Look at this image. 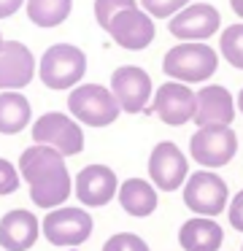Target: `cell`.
Instances as JSON below:
<instances>
[{
  "mask_svg": "<svg viewBox=\"0 0 243 251\" xmlns=\"http://www.w3.org/2000/svg\"><path fill=\"white\" fill-rule=\"evenodd\" d=\"M27 19L35 27H59L73 14V0H27Z\"/></svg>",
  "mask_w": 243,
  "mask_h": 251,
  "instance_id": "cell-21",
  "label": "cell"
},
{
  "mask_svg": "<svg viewBox=\"0 0 243 251\" xmlns=\"http://www.w3.org/2000/svg\"><path fill=\"white\" fill-rule=\"evenodd\" d=\"M189 178V159L173 141H160L149 154V181L160 192H176Z\"/></svg>",
  "mask_w": 243,
  "mask_h": 251,
  "instance_id": "cell-11",
  "label": "cell"
},
{
  "mask_svg": "<svg viewBox=\"0 0 243 251\" xmlns=\"http://www.w3.org/2000/svg\"><path fill=\"white\" fill-rule=\"evenodd\" d=\"M111 92L119 100L122 114H143L154 98V84L143 68L122 65L111 73Z\"/></svg>",
  "mask_w": 243,
  "mask_h": 251,
  "instance_id": "cell-9",
  "label": "cell"
},
{
  "mask_svg": "<svg viewBox=\"0 0 243 251\" xmlns=\"http://www.w3.org/2000/svg\"><path fill=\"white\" fill-rule=\"evenodd\" d=\"M235 103H238V111H241V114H243V89H241V92H238Z\"/></svg>",
  "mask_w": 243,
  "mask_h": 251,
  "instance_id": "cell-30",
  "label": "cell"
},
{
  "mask_svg": "<svg viewBox=\"0 0 243 251\" xmlns=\"http://www.w3.org/2000/svg\"><path fill=\"white\" fill-rule=\"evenodd\" d=\"M38 76V60L22 41H5L0 49V92H22Z\"/></svg>",
  "mask_w": 243,
  "mask_h": 251,
  "instance_id": "cell-15",
  "label": "cell"
},
{
  "mask_svg": "<svg viewBox=\"0 0 243 251\" xmlns=\"http://www.w3.org/2000/svg\"><path fill=\"white\" fill-rule=\"evenodd\" d=\"M73 195L86 208H103L119 195V178L113 168L100 162H92L81 168L73 178Z\"/></svg>",
  "mask_w": 243,
  "mask_h": 251,
  "instance_id": "cell-14",
  "label": "cell"
},
{
  "mask_svg": "<svg viewBox=\"0 0 243 251\" xmlns=\"http://www.w3.org/2000/svg\"><path fill=\"white\" fill-rule=\"evenodd\" d=\"M25 6H27V0H0V19L14 17V14L22 11Z\"/></svg>",
  "mask_w": 243,
  "mask_h": 251,
  "instance_id": "cell-28",
  "label": "cell"
},
{
  "mask_svg": "<svg viewBox=\"0 0 243 251\" xmlns=\"http://www.w3.org/2000/svg\"><path fill=\"white\" fill-rule=\"evenodd\" d=\"M178 243L184 251H219L224 243V229L211 216H192L178 229Z\"/></svg>",
  "mask_w": 243,
  "mask_h": 251,
  "instance_id": "cell-18",
  "label": "cell"
},
{
  "mask_svg": "<svg viewBox=\"0 0 243 251\" xmlns=\"http://www.w3.org/2000/svg\"><path fill=\"white\" fill-rule=\"evenodd\" d=\"M184 205L194 213V216H219L230 205V186L214 170H197L189 173L187 184L181 186Z\"/></svg>",
  "mask_w": 243,
  "mask_h": 251,
  "instance_id": "cell-8",
  "label": "cell"
},
{
  "mask_svg": "<svg viewBox=\"0 0 243 251\" xmlns=\"http://www.w3.org/2000/svg\"><path fill=\"white\" fill-rule=\"evenodd\" d=\"M108 35L113 38V44L122 46L127 51H143L154 44V35H157V25L149 14L143 11L140 6L133 8H124L119 11L116 17L111 19L106 30Z\"/></svg>",
  "mask_w": 243,
  "mask_h": 251,
  "instance_id": "cell-13",
  "label": "cell"
},
{
  "mask_svg": "<svg viewBox=\"0 0 243 251\" xmlns=\"http://www.w3.org/2000/svg\"><path fill=\"white\" fill-rule=\"evenodd\" d=\"M238 114V103L232 92L221 84H205L197 92V111H194V125H232Z\"/></svg>",
  "mask_w": 243,
  "mask_h": 251,
  "instance_id": "cell-17",
  "label": "cell"
},
{
  "mask_svg": "<svg viewBox=\"0 0 243 251\" xmlns=\"http://www.w3.org/2000/svg\"><path fill=\"white\" fill-rule=\"evenodd\" d=\"M151 111L157 119H162L167 127H181L187 122H194V111H197V92L189 84L181 81H165L157 87L154 98H151Z\"/></svg>",
  "mask_w": 243,
  "mask_h": 251,
  "instance_id": "cell-10",
  "label": "cell"
},
{
  "mask_svg": "<svg viewBox=\"0 0 243 251\" xmlns=\"http://www.w3.org/2000/svg\"><path fill=\"white\" fill-rule=\"evenodd\" d=\"M32 122V105L22 92H0V135H16Z\"/></svg>",
  "mask_w": 243,
  "mask_h": 251,
  "instance_id": "cell-20",
  "label": "cell"
},
{
  "mask_svg": "<svg viewBox=\"0 0 243 251\" xmlns=\"http://www.w3.org/2000/svg\"><path fill=\"white\" fill-rule=\"evenodd\" d=\"M133 6H138L135 0H95V19H97V25H100L103 30H108L111 19L116 17L119 11L133 8Z\"/></svg>",
  "mask_w": 243,
  "mask_h": 251,
  "instance_id": "cell-25",
  "label": "cell"
},
{
  "mask_svg": "<svg viewBox=\"0 0 243 251\" xmlns=\"http://www.w3.org/2000/svg\"><path fill=\"white\" fill-rule=\"evenodd\" d=\"M41 222L27 208H14V211L0 216V249L5 251H30L41 238Z\"/></svg>",
  "mask_w": 243,
  "mask_h": 251,
  "instance_id": "cell-16",
  "label": "cell"
},
{
  "mask_svg": "<svg viewBox=\"0 0 243 251\" xmlns=\"http://www.w3.org/2000/svg\"><path fill=\"white\" fill-rule=\"evenodd\" d=\"M19 173L22 181H27L32 205L54 211L65 205L73 192V178H70L68 162L59 151L41 143H32L19 154Z\"/></svg>",
  "mask_w": 243,
  "mask_h": 251,
  "instance_id": "cell-1",
  "label": "cell"
},
{
  "mask_svg": "<svg viewBox=\"0 0 243 251\" xmlns=\"http://www.w3.org/2000/svg\"><path fill=\"white\" fill-rule=\"evenodd\" d=\"M167 30L178 41H200V44H205L221 30V14L211 3H189L173 19H167Z\"/></svg>",
  "mask_w": 243,
  "mask_h": 251,
  "instance_id": "cell-12",
  "label": "cell"
},
{
  "mask_svg": "<svg viewBox=\"0 0 243 251\" xmlns=\"http://www.w3.org/2000/svg\"><path fill=\"white\" fill-rule=\"evenodd\" d=\"M92 213L86 208L79 205H59L54 211H49L41 222V232L57 249H76V246H84L92 238Z\"/></svg>",
  "mask_w": 243,
  "mask_h": 251,
  "instance_id": "cell-5",
  "label": "cell"
},
{
  "mask_svg": "<svg viewBox=\"0 0 243 251\" xmlns=\"http://www.w3.org/2000/svg\"><path fill=\"white\" fill-rule=\"evenodd\" d=\"M227 219H230V224L238 232H243V189L230 200V205H227Z\"/></svg>",
  "mask_w": 243,
  "mask_h": 251,
  "instance_id": "cell-27",
  "label": "cell"
},
{
  "mask_svg": "<svg viewBox=\"0 0 243 251\" xmlns=\"http://www.w3.org/2000/svg\"><path fill=\"white\" fill-rule=\"evenodd\" d=\"M19 184H22L19 168H16V165H11L8 159L0 157V197L14 195V192L19 189Z\"/></svg>",
  "mask_w": 243,
  "mask_h": 251,
  "instance_id": "cell-26",
  "label": "cell"
},
{
  "mask_svg": "<svg viewBox=\"0 0 243 251\" xmlns=\"http://www.w3.org/2000/svg\"><path fill=\"white\" fill-rule=\"evenodd\" d=\"M86 76V54L73 44H52L38 60V78L43 87L62 92L73 89Z\"/></svg>",
  "mask_w": 243,
  "mask_h": 251,
  "instance_id": "cell-3",
  "label": "cell"
},
{
  "mask_svg": "<svg viewBox=\"0 0 243 251\" xmlns=\"http://www.w3.org/2000/svg\"><path fill=\"white\" fill-rule=\"evenodd\" d=\"M241 251H243V246H241Z\"/></svg>",
  "mask_w": 243,
  "mask_h": 251,
  "instance_id": "cell-32",
  "label": "cell"
},
{
  "mask_svg": "<svg viewBox=\"0 0 243 251\" xmlns=\"http://www.w3.org/2000/svg\"><path fill=\"white\" fill-rule=\"evenodd\" d=\"M230 8L235 11L238 19H243V0H230Z\"/></svg>",
  "mask_w": 243,
  "mask_h": 251,
  "instance_id": "cell-29",
  "label": "cell"
},
{
  "mask_svg": "<svg viewBox=\"0 0 243 251\" xmlns=\"http://www.w3.org/2000/svg\"><path fill=\"white\" fill-rule=\"evenodd\" d=\"M30 135L32 143L54 149L62 157H76L84 151V130L73 116L62 111H46L43 116H38L30 127Z\"/></svg>",
  "mask_w": 243,
  "mask_h": 251,
  "instance_id": "cell-6",
  "label": "cell"
},
{
  "mask_svg": "<svg viewBox=\"0 0 243 251\" xmlns=\"http://www.w3.org/2000/svg\"><path fill=\"white\" fill-rule=\"evenodd\" d=\"M3 46H5V38H3V33H0V49H3Z\"/></svg>",
  "mask_w": 243,
  "mask_h": 251,
  "instance_id": "cell-31",
  "label": "cell"
},
{
  "mask_svg": "<svg viewBox=\"0 0 243 251\" xmlns=\"http://www.w3.org/2000/svg\"><path fill=\"white\" fill-rule=\"evenodd\" d=\"M192 0H140V8L151 19H173L181 8H187Z\"/></svg>",
  "mask_w": 243,
  "mask_h": 251,
  "instance_id": "cell-23",
  "label": "cell"
},
{
  "mask_svg": "<svg viewBox=\"0 0 243 251\" xmlns=\"http://www.w3.org/2000/svg\"><path fill=\"white\" fill-rule=\"evenodd\" d=\"M68 111L79 125L86 127H108L122 114L111 87H103V84H79V87H73L68 95Z\"/></svg>",
  "mask_w": 243,
  "mask_h": 251,
  "instance_id": "cell-4",
  "label": "cell"
},
{
  "mask_svg": "<svg viewBox=\"0 0 243 251\" xmlns=\"http://www.w3.org/2000/svg\"><path fill=\"white\" fill-rule=\"evenodd\" d=\"M189 154L205 170L224 168L238 154V135L230 125H208L197 127L189 138Z\"/></svg>",
  "mask_w": 243,
  "mask_h": 251,
  "instance_id": "cell-7",
  "label": "cell"
},
{
  "mask_svg": "<svg viewBox=\"0 0 243 251\" xmlns=\"http://www.w3.org/2000/svg\"><path fill=\"white\" fill-rule=\"evenodd\" d=\"M103 251H151L140 235L135 232H116L103 243Z\"/></svg>",
  "mask_w": 243,
  "mask_h": 251,
  "instance_id": "cell-24",
  "label": "cell"
},
{
  "mask_svg": "<svg viewBox=\"0 0 243 251\" xmlns=\"http://www.w3.org/2000/svg\"><path fill=\"white\" fill-rule=\"evenodd\" d=\"M219 54L230 62L232 68L243 71V22L235 25H227L221 30V38H219Z\"/></svg>",
  "mask_w": 243,
  "mask_h": 251,
  "instance_id": "cell-22",
  "label": "cell"
},
{
  "mask_svg": "<svg viewBox=\"0 0 243 251\" xmlns=\"http://www.w3.org/2000/svg\"><path fill=\"white\" fill-rule=\"evenodd\" d=\"M157 192L160 189L146 178H127V181L119 184L116 200H119V205L124 208V213H130V216H135V219H146L157 211V205H160V195H157Z\"/></svg>",
  "mask_w": 243,
  "mask_h": 251,
  "instance_id": "cell-19",
  "label": "cell"
},
{
  "mask_svg": "<svg viewBox=\"0 0 243 251\" xmlns=\"http://www.w3.org/2000/svg\"><path fill=\"white\" fill-rule=\"evenodd\" d=\"M219 71V51L200 41H181L162 57V73L170 81L205 84Z\"/></svg>",
  "mask_w": 243,
  "mask_h": 251,
  "instance_id": "cell-2",
  "label": "cell"
}]
</instances>
